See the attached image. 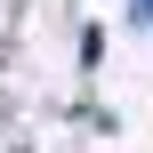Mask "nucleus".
I'll return each mask as SVG.
<instances>
[{"instance_id":"nucleus-1","label":"nucleus","mask_w":153,"mask_h":153,"mask_svg":"<svg viewBox=\"0 0 153 153\" xmlns=\"http://www.w3.org/2000/svg\"><path fill=\"white\" fill-rule=\"evenodd\" d=\"M137 8H145V16H153V0H137Z\"/></svg>"}]
</instances>
